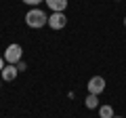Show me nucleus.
Segmentation results:
<instances>
[{
	"label": "nucleus",
	"instance_id": "f257e3e1",
	"mask_svg": "<svg viewBox=\"0 0 126 118\" xmlns=\"http://www.w3.org/2000/svg\"><path fill=\"white\" fill-rule=\"evenodd\" d=\"M25 23L30 27H34V30H40V27H44L48 23V15L40 9H30L25 13Z\"/></svg>",
	"mask_w": 126,
	"mask_h": 118
},
{
	"label": "nucleus",
	"instance_id": "f03ea898",
	"mask_svg": "<svg viewBox=\"0 0 126 118\" xmlns=\"http://www.w3.org/2000/svg\"><path fill=\"white\" fill-rule=\"evenodd\" d=\"M2 57L9 61V63H13V65H17L19 61H21V57H23V49H21V44H9L4 49V55Z\"/></svg>",
	"mask_w": 126,
	"mask_h": 118
},
{
	"label": "nucleus",
	"instance_id": "7ed1b4c3",
	"mask_svg": "<svg viewBox=\"0 0 126 118\" xmlns=\"http://www.w3.org/2000/svg\"><path fill=\"white\" fill-rule=\"evenodd\" d=\"M86 89H88L90 95H97V97H99L101 93L105 91V78L103 76H93L88 80V84H86Z\"/></svg>",
	"mask_w": 126,
	"mask_h": 118
},
{
	"label": "nucleus",
	"instance_id": "20e7f679",
	"mask_svg": "<svg viewBox=\"0 0 126 118\" xmlns=\"http://www.w3.org/2000/svg\"><path fill=\"white\" fill-rule=\"evenodd\" d=\"M65 23H67L65 13H53V15H48V27H50V30H63Z\"/></svg>",
	"mask_w": 126,
	"mask_h": 118
},
{
	"label": "nucleus",
	"instance_id": "39448f33",
	"mask_svg": "<svg viewBox=\"0 0 126 118\" xmlns=\"http://www.w3.org/2000/svg\"><path fill=\"white\" fill-rule=\"evenodd\" d=\"M2 80L4 82H13L15 78H17V74H19V70H17V65H13V63H9V65H4V70H2Z\"/></svg>",
	"mask_w": 126,
	"mask_h": 118
},
{
	"label": "nucleus",
	"instance_id": "423d86ee",
	"mask_svg": "<svg viewBox=\"0 0 126 118\" xmlns=\"http://www.w3.org/2000/svg\"><path fill=\"white\" fill-rule=\"evenodd\" d=\"M44 2L53 13H63L65 6H67V0H44Z\"/></svg>",
	"mask_w": 126,
	"mask_h": 118
},
{
	"label": "nucleus",
	"instance_id": "0eeeda50",
	"mask_svg": "<svg viewBox=\"0 0 126 118\" xmlns=\"http://www.w3.org/2000/svg\"><path fill=\"white\" fill-rule=\"evenodd\" d=\"M84 103H86V108H88V110H94L97 105H99V97H97V95H90V93H88V97L84 99Z\"/></svg>",
	"mask_w": 126,
	"mask_h": 118
},
{
	"label": "nucleus",
	"instance_id": "6e6552de",
	"mask_svg": "<svg viewBox=\"0 0 126 118\" xmlns=\"http://www.w3.org/2000/svg\"><path fill=\"white\" fill-rule=\"evenodd\" d=\"M99 116L101 118H113V108L111 105H101L99 108Z\"/></svg>",
	"mask_w": 126,
	"mask_h": 118
},
{
	"label": "nucleus",
	"instance_id": "1a4fd4ad",
	"mask_svg": "<svg viewBox=\"0 0 126 118\" xmlns=\"http://www.w3.org/2000/svg\"><path fill=\"white\" fill-rule=\"evenodd\" d=\"M21 2H25V4H30V6H36V4H40V2H44V0H21Z\"/></svg>",
	"mask_w": 126,
	"mask_h": 118
},
{
	"label": "nucleus",
	"instance_id": "9d476101",
	"mask_svg": "<svg viewBox=\"0 0 126 118\" xmlns=\"http://www.w3.org/2000/svg\"><path fill=\"white\" fill-rule=\"evenodd\" d=\"M17 70H19V72H25V70H27V65L23 63V61H19V63H17Z\"/></svg>",
	"mask_w": 126,
	"mask_h": 118
},
{
	"label": "nucleus",
	"instance_id": "9b49d317",
	"mask_svg": "<svg viewBox=\"0 0 126 118\" xmlns=\"http://www.w3.org/2000/svg\"><path fill=\"white\" fill-rule=\"evenodd\" d=\"M4 70V57H0V72Z\"/></svg>",
	"mask_w": 126,
	"mask_h": 118
},
{
	"label": "nucleus",
	"instance_id": "f8f14e48",
	"mask_svg": "<svg viewBox=\"0 0 126 118\" xmlns=\"http://www.w3.org/2000/svg\"><path fill=\"white\" fill-rule=\"evenodd\" d=\"M124 25H126V17H124Z\"/></svg>",
	"mask_w": 126,
	"mask_h": 118
},
{
	"label": "nucleus",
	"instance_id": "ddd939ff",
	"mask_svg": "<svg viewBox=\"0 0 126 118\" xmlns=\"http://www.w3.org/2000/svg\"><path fill=\"white\" fill-rule=\"evenodd\" d=\"M113 118H122V116H113Z\"/></svg>",
	"mask_w": 126,
	"mask_h": 118
},
{
	"label": "nucleus",
	"instance_id": "4468645a",
	"mask_svg": "<svg viewBox=\"0 0 126 118\" xmlns=\"http://www.w3.org/2000/svg\"><path fill=\"white\" fill-rule=\"evenodd\" d=\"M0 86H2V82H0Z\"/></svg>",
	"mask_w": 126,
	"mask_h": 118
}]
</instances>
